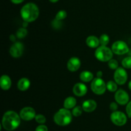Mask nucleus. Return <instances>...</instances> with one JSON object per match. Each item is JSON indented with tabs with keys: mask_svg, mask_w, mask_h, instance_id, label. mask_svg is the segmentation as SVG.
<instances>
[{
	"mask_svg": "<svg viewBox=\"0 0 131 131\" xmlns=\"http://www.w3.org/2000/svg\"><path fill=\"white\" fill-rule=\"evenodd\" d=\"M20 124V116L14 110H8L4 114L2 126L8 131H12L19 127Z\"/></svg>",
	"mask_w": 131,
	"mask_h": 131,
	"instance_id": "nucleus-1",
	"label": "nucleus"
},
{
	"mask_svg": "<svg viewBox=\"0 0 131 131\" xmlns=\"http://www.w3.org/2000/svg\"><path fill=\"white\" fill-rule=\"evenodd\" d=\"M20 15L23 20L28 23L35 21L39 15V9L33 3H28L22 7Z\"/></svg>",
	"mask_w": 131,
	"mask_h": 131,
	"instance_id": "nucleus-2",
	"label": "nucleus"
},
{
	"mask_svg": "<svg viewBox=\"0 0 131 131\" xmlns=\"http://www.w3.org/2000/svg\"><path fill=\"white\" fill-rule=\"evenodd\" d=\"M72 120V113L67 109H60L54 116V121L60 126H67Z\"/></svg>",
	"mask_w": 131,
	"mask_h": 131,
	"instance_id": "nucleus-3",
	"label": "nucleus"
},
{
	"mask_svg": "<svg viewBox=\"0 0 131 131\" xmlns=\"http://www.w3.org/2000/svg\"><path fill=\"white\" fill-rule=\"evenodd\" d=\"M113 51L106 46H101L98 47L95 52V56L101 62H109L113 58Z\"/></svg>",
	"mask_w": 131,
	"mask_h": 131,
	"instance_id": "nucleus-4",
	"label": "nucleus"
},
{
	"mask_svg": "<svg viewBox=\"0 0 131 131\" xmlns=\"http://www.w3.org/2000/svg\"><path fill=\"white\" fill-rule=\"evenodd\" d=\"M91 89L95 94L101 95L106 92L107 86L103 79L97 77L92 80L91 83Z\"/></svg>",
	"mask_w": 131,
	"mask_h": 131,
	"instance_id": "nucleus-5",
	"label": "nucleus"
},
{
	"mask_svg": "<svg viewBox=\"0 0 131 131\" xmlns=\"http://www.w3.org/2000/svg\"><path fill=\"white\" fill-rule=\"evenodd\" d=\"M111 50L116 55H124L129 51V48L126 42L122 41H118L114 42L111 46Z\"/></svg>",
	"mask_w": 131,
	"mask_h": 131,
	"instance_id": "nucleus-6",
	"label": "nucleus"
},
{
	"mask_svg": "<svg viewBox=\"0 0 131 131\" xmlns=\"http://www.w3.org/2000/svg\"><path fill=\"white\" fill-rule=\"evenodd\" d=\"M111 120L115 125L117 126H123L126 124L127 117L121 111H114L111 114Z\"/></svg>",
	"mask_w": 131,
	"mask_h": 131,
	"instance_id": "nucleus-7",
	"label": "nucleus"
},
{
	"mask_svg": "<svg viewBox=\"0 0 131 131\" xmlns=\"http://www.w3.org/2000/svg\"><path fill=\"white\" fill-rule=\"evenodd\" d=\"M128 74L123 68H118L114 73V80L118 85H123L127 81Z\"/></svg>",
	"mask_w": 131,
	"mask_h": 131,
	"instance_id": "nucleus-8",
	"label": "nucleus"
},
{
	"mask_svg": "<svg viewBox=\"0 0 131 131\" xmlns=\"http://www.w3.org/2000/svg\"><path fill=\"white\" fill-rule=\"evenodd\" d=\"M20 118L24 121H30L36 116L35 110L31 107H25L20 111Z\"/></svg>",
	"mask_w": 131,
	"mask_h": 131,
	"instance_id": "nucleus-9",
	"label": "nucleus"
},
{
	"mask_svg": "<svg viewBox=\"0 0 131 131\" xmlns=\"http://www.w3.org/2000/svg\"><path fill=\"white\" fill-rule=\"evenodd\" d=\"M115 99L120 105H125L129 102V96L127 92L124 89H119L116 91Z\"/></svg>",
	"mask_w": 131,
	"mask_h": 131,
	"instance_id": "nucleus-10",
	"label": "nucleus"
},
{
	"mask_svg": "<svg viewBox=\"0 0 131 131\" xmlns=\"http://www.w3.org/2000/svg\"><path fill=\"white\" fill-rule=\"evenodd\" d=\"M24 51V45L22 42H16L12 45L10 48V53L13 57L19 58L23 55Z\"/></svg>",
	"mask_w": 131,
	"mask_h": 131,
	"instance_id": "nucleus-11",
	"label": "nucleus"
},
{
	"mask_svg": "<svg viewBox=\"0 0 131 131\" xmlns=\"http://www.w3.org/2000/svg\"><path fill=\"white\" fill-rule=\"evenodd\" d=\"M88 88L85 84L83 83H77L73 87V92L77 96H83L86 94Z\"/></svg>",
	"mask_w": 131,
	"mask_h": 131,
	"instance_id": "nucleus-12",
	"label": "nucleus"
},
{
	"mask_svg": "<svg viewBox=\"0 0 131 131\" xmlns=\"http://www.w3.org/2000/svg\"><path fill=\"white\" fill-rule=\"evenodd\" d=\"M81 60L78 57H72L67 62V68L70 71L75 72L79 69L81 66Z\"/></svg>",
	"mask_w": 131,
	"mask_h": 131,
	"instance_id": "nucleus-13",
	"label": "nucleus"
},
{
	"mask_svg": "<svg viewBox=\"0 0 131 131\" xmlns=\"http://www.w3.org/2000/svg\"><path fill=\"white\" fill-rule=\"evenodd\" d=\"M97 107V102L93 100H87L82 104V107L84 111L86 113H92L94 111Z\"/></svg>",
	"mask_w": 131,
	"mask_h": 131,
	"instance_id": "nucleus-14",
	"label": "nucleus"
},
{
	"mask_svg": "<svg viewBox=\"0 0 131 131\" xmlns=\"http://www.w3.org/2000/svg\"><path fill=\"white\" fill-rule=\"evenodd\" d=\"M12 80L11 78L6 74H3L0 78V86L1 89L5 91L8 90L11 87Z\"/></svg>",
	"mask_w": 131,
	"mask_h": 131,
	"instance_id": "nucleus-15",
	"label": "nucleus"
},
{
	"mask_svg": "<svg viewBox=\"0 0 131 131\" xmlns=\"http://www.w3.org/2000/svg\"><path fill=\"white\" fill-rule=\"evenodd\" d=\"M86 43L87 46H89L90 48H98L99 46L100 40L95 36L91 35L87 37L86 40Z\"/></svg>",
	"mask_w": 131,
	"mask_h": 131,
	"instance_id": "nucleus-16",
	"label": "nucleus"
},
{
	"mask_svg": "<svg viewBox=\"0 0 131 131\" xmlns=\"http://www.w3.org/2000/svg\"><path fill=\"white\" fill-rule=\"evenodd\" d=\"M30 81L27 78H22L17 83V87L20 91H25L29 89L30 86Z\"/></svg>",
	"mask_w": 131,
	"mask_h": 131,
	"instance_id": "nucleus-17",
	"label": "nucleus"
},
{
	"mask_svg": "<svg viewBox=\"0 0 131 131\" xmlns=\"http://www.w3.org/2000/svg\"><path fill=\"white\" fill-rule=\"evenodd\" d=\"M76 99L75 98L72 96H69L64 101V107L67 109H73L76 105Z\"/></svg>",
	"mask_w": 131,
	"mask_h": 131,
	"instance_id": "nucleus-18",
	"label": "nucleus"
},
{
	"mask_svg": "<svg viewBox=\"0 0 131 131\" xmlns=\"http://www.w3.org/2000/svg\"><path fill=\"white\" fill-rule=\"evenodd\" d=\"M80 79L84 82H89L93 80V74L88 71H84L81 73Z\"/></svg>",
	"mask_w": 131,
	"mask_h": 131,
	"instance_id": "nucleus-19",
	"label": "nucleus"
},
{
	"mask_svg": "<svg viewBox=\"0 0 131 131\" xmlns=\"http://www.w3.org/2000/svg\"><path fill=\"white\" fill-rule=\"evenodd\" d=\"M106 86H107V89L110 92H115L118 89L117 83L113 80L109 81L106 84Z\"/></svg>",
	"mask_w": 131,
	"mask_h": 131,
	"instance_id": "nucleus-20",
	"label": "nucleus"
},
{
	"mask_svg": "<svg viewBox=\"0 0 131 131\" xmlns=\"http://www.w3.org/2000/svg\"><path fill=\"white\" fill-rule=\"evenodd\" d=\"M100 44L101 46H106V45L108 44L109 42H110V37L107 34H102V35L100 37Z\"/></svg>",
	"mask_w": 131,
	"mask_h": 131,
	"instance_id": "nucleus-21",
	"label": "nucleus"
},
{
	"mask_svg": "<svg viewBox=\"0 0 131 131\" xmlns=\"http://www.w3.org/2000/svg\"><path fill=\"white\" fill-rule=\"evenodd\" d=\"M122 65L124 68L131 69V56L124 58L122 61Z\"/></svg>",
	"mask_w": 131,
	"mask_h": 131,
	"instance_id": "nucleus-22",
	"label": "nucleus"
},
{
	"mask_svg": "<svg viewBox=\"0 0 131 131\" xmlns=\"http://www.w3.org/2000/svg\"><path fill=\"white\" fill-rule=\"evenodd\" d=\"M67 16V13L65 10H60L56 14L55 19L59 21H62L65 19Z\"/></svg>",
	"mask_w": 131,
	"mask_h": 131,
	"instance_id": "nucleus-23",
	"label": "nucleus"
},
{
	"mask_svg": "<svg viewBox=\"0 0 131 131\" xmlns=\"http://www.w3.org/2000/svg\"><path fill=\"white\" fill-rule=\"evenodd\" d=\"M27 34H28L27 30L24 28H21L18 30L17 32L16 35L19 39H23L27 35Z\"/></svg>",
	"mask_w": 131,
	"mask_h": 131,
	"instance_id": "nucleus-24",
	"label": "nucleus"
},
{
	"mask_svg": "<svg viewBox=\"0 0 131 131\" xmlns=\"http://www.w3.org/2000/svg\"><path fill=\"white\" fill-rule=\"evenodd\" d=\"M83 107L81 106H76L75 107L73 108L72 111V115L75 117H78L79 116H81L82 114V113H83Z\"/></svg>",
	"mask_w": 131,
	"mask_h": 131,
	"instance_id": "nucleus-25",
	"label": "nucleus"
},
{
	"mask_svg": "<svg viewBox=\"0 0 131 131\" xmlns=\"http://www.w3.org/2000/svg\"><path fill=\"white\" fill-rule=\"evenodd\" d=\"M35 119L37 123L40 125L44 124L46 122V118L43 114H37Z\"/></svg>",
	"mask_w": 131,
	"mask_h": 131,
	"instance_id": "nucleus-26",
	"label": "nucleus"
},
{
	"mask_svg": "<svg viewBox=\"0 0 131 131\" xmlns=\"http://www.w3.org/2000/svg\"><path fill=\"white\" fill-rule=\"evenodd\" d=\"M108 66L111 69H116L118 68V62L115 59H111L108 62Z\"/></svg>",
	"mask_w": 131,
	"mask_h": 131,
	"instance_id": "nucleus-27",
	"label": "nucleus"
},
{
	"mask_svg": "<svg viewBox=\"0 0 131 131\" xmlns=\"http://www.w3.org/2000/svg\"><path fill=\"white\" fill-rule=\"evenodd\" d=\"M61 21H59V20H57V19H54L52 21V26H53L54 28H56V29H58V28H60L61 26Z\"/></svg>",
	"mask_w": 131,
	"mask_h": 131,
	"instance_id": "nucleus-28",
	"label": "nucleus"
},
{
	"mask_svg": "<svg viewBox=\"0 0 131 131\" xmlns=\"http://www.w3.org/2000/svg\"><path fill=\"white\" fill-rule=\"evenodd\" d=\"M35 131H48V128H47V127L46 125L42 124L38 125L36 128Z\"/></svg>",
	"mask_w": 131,
	"mask_h": 131,
	"instance_id": "nucleus-29",
	"label": "nucleus"
},
{
	"mask_svg": "<svg viewBox=\"0 0 131 131\" xmlns=\"http://www.w3.org/2000/svg\"><path fill=\"white\" fill-rule=\"evenodd\" d=\"M126 113L129 118H131V101H129L126 106Z\"/></svg>",
	"mask_w": 131,
	"mask_h": 131,
	"instance_id": "nucleus-30",
	"label": "nucleus"
},
{
	"mask_svg": "<svg viewBox=\"0 0 131 131\" xmlns=\"http://www.w3.org/2000/svg\"><path fill=\"white\" fill-rule=\"evenodd\" d=\"M110 109H111L112 111H116L118 109V105L115 102H111L110 104Z\"/></svg>",
	"mask_w": 131,
	"mask_h": 131,
	"instance_id": "nucleus-31",
	"label": "nucleus"
},
{
	"mask_svg": "<svg viewBox=\"0 0 131 131\" xmlns=\"http://www.w3.org/2000/svg\"><path fill=\"white\" fill-rule=\"evenodd\" d=\"M14 4H20L23 3L24 0H10Z\"/></svg>",
	"mask_w": 131,
	"mask_h": 131,
	"instance_id": "nucleus-32",
	"label": "nucleus"
},
{
	"mask_svg": "<svg viewBox=\"0 0 131 131\" xmlns=\"http://www.w3.org/2000/svg\"><path fill=\"white\" fill-rule=\"evenodd\" d=\"M102 74H103V73H102V71H99L97 73V76L99 78H101V77H102Z\"/></svg>",
	"mask_w": 131,
	"mask_h": 131,
	"instance_id": "nucleus-33",
	"label": "nucleus"
},
{
	"mask_svg": "<svg viewBox=\"0 0 131 131\" xmlns=\"http://www.w3.org/2000/svg\"><path fill=\"white\" fill-rule=\"evenodd\" d=\"M58 1L59 0H49L50 2H51V3H56V2H58Z\"/></svg>",
	"mask_w": 131,
	"mask_h": 131,
	"instance_id": "nucleus-34",
	"label": "nucleus"
},
{
	"mask_svg": "<svg viewBox=\"0 0 131 131\" xmlns=\"http://www.w3.org/2000/svg\"><path fill=\"white\" fill-rule=\"evenodd\" d=\"M128 86H129V89L131 90V80L130 81V82H129V84H128Z\"/></svg>",
	"mask_w": 131,
	"mask_h": 131,
	"instance_id": "nucleus-35",
	"label": "nucleus"
}]
</instances>
